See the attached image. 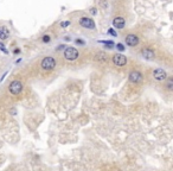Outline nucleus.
<instances>
[{
	"mask_svg": "<svg viewBox=\"0 0 173 171\" xmlns=\"http://www.w3.org/2000/svg\"><path fill=\"white\" fill-rule=\"evenodd\" d=\"M8 90H9V93L13 95L20 94V92L23 90V83L20 81H18V80H14V81H12L11 84H9Z\"/></svg>",
	"mask_w": 173,
	"mask_h": 171,
	"instance_id": "nucleus-1",
	"label": "nucleus"
},
{
	"mask_svg": "<svg viewBox=\"0 0 173 171\" xmlns=\"http://www.w3.org/2000/svg\"><path fill=\"white\" fill-rule=\"evenodd\" d=\"M90 12H91V14H96V12H97V11H96V8L93 7V8L90 10Z\"/></svg>",
	"mask_w": 173,
	"mask_h": 171,
	"instance_id": "nucleus-21",
	"label": "nucleus"
},
{
	"mask_svg": "<svg viewBox=\"0 0 173 171\" xmlns=\"http://www.w3.org/2000/svg\"><path fill=\"white\" fill-rule=\"evenodd\" d=\"M126 43L129 45V46H135L139 44V38L135 36V35H128L126 37Z\"/></svg>",
	"mask_w": 173,
	"mask_h": 171,
	"instance_id": "nucleus-9",
	"label": "nucleus"
},
{
	"mask_svg": "<svg viewBox=\"0 0 173 171\" xmlns=\"http://www.w3.org/2000/svg\"><path fill=\"white\" fill-rule=\"evenodd\" d=\"M0 50H1V51L3 52H5V54H8V51H7V50H6V48H5V45L1 43V42H0Z\"/></svg>",
	"mask_w": 173,
	"mask_h": 171,
	"instance_id": "nucleus-17",
	"label": "nucleus"
},
{
	"mask_svg": "<svg viewBox=\"0 0 173 171\" xmlns=\"http://www.w3.org/2000/svg\"><path fill=\"white\" fill-rule=\"evenodd\" d=\"M69 25H70V22H62V23H61V26H62V27L69 26Z\"/></svg>",
	"mask_w": 173,
	"mask_h": 171,
	"instance_id": "nucleus-19",
	"label": "nucleus"
},
{
	"mask_svg": "<svg viewBox=\"0 0 173 171\" xmlns=\"http://www.w3.org/2000/svg\"><path fill=\"white\" fill-rule=\"evenodd\" d=\"M141 55L143 58H146V59H153L155 57V54L154 51L151 49V48H145V49H142L141 50Z\"/></svg>",
	"mask_w": 173,
	"mask_h": 171,
	"instance_id": "nucleus-8",
	"label": "nucleus"
},
{
	"mask_svg": "<svg viewBox=\"0 0 173 171\" xmlns=\"http://www.w3.org/2000/svg\"><path fill=\"white\" fill-rule=\"evenodd\" d=\"M142 80V75L140 72H138V70H133V72L129 73V81L133 82V83H139L141 82Z\"/></svg>",
	"mask_w": 173,
	"mask_h": 171,
	"instance_id": "nucleus-7",
	"label": "nucleus"
},
{
	"mask_svg": "<svg viewBox=\"0 0 173 171\" xmlns=\"http://www.w3.org/2000/svg\"><path fill=\"white\" fill-rule=\"evenodd\" d=\"M78 56H80V54H78V51L75 48L69 46V48H66L64 50V57L68 59V61H75Z\"/></svg>",
	"mask_w": 173,
	"mask_h": 171,
	"instance_id": "nucleus-2",
	"label": "nucleus"
},
{
	"mask_svg": "<svg viewBox=\"0 0 173 171\" xmlns=\"http://www.w3.org/2000/svg\"><path fill=\"white\" fill-rule=\"evenodd\" d=\"M8 36H9V31H8L7 27H1V29H0V39H1V41L8 38Z\"/></svg>",
	"mask_w": 173,
	"mask_h": 171,
	"instance_id": "nucleus-11",
	"label": "nucleus"
},
{
	"mask_svg": "<svg viewBox=\"0 0 173 171\" xmlns=\"http://www.w3.org/2000/svg\"><path fill=\"white\" fill-rule=\"evenodd\" d=\"M19 51H20L19 49H16V50H14V54H19Z\"/></svg>",
	"mask_w": 173,
	"mask_h": 171,
	"instance_id": "nucleus-23",
	"label": "nucleus"
},
{
	"mask_svg": "<svg viewBox=\"0 0 173 171\" xmlns=\"http://www.w3.org/2000/svg\"><path fill=\"white\" fill-rule=\"evenodd\" d=\"M102 43L104 44V46L107 48V49H113V48L115 46L114 42H112V41H104V42H102Z\"/></svg>",
	"mask_w": 173,
	"mask_h": 171,
	"instance_id": "nucleus-13",
	"label": "nucleus"
},
{
	"mask_svg": "<svg viewBox=\"0 0 173 171\" xmlns=\"http://www.w3.org/2000/svg\"><path fill=\"white\" fill-rule=\"evenodd\" d=\"M42 41H43L44 43H49V42L51 41V37H50L49 35H45V36H43V38H42Z\"/></svg>",
	"mask_w": 173,
	"mask_h": 171,
	"instance_id": "nucleus-15",
	"label": "nucleus"
},
{
	"mask_svg": "<svg viewBox=\"0 0 173 171\" xmlns=\"http://www.w3.org/2000/svg\"><path fill=\"white\" fill-rule=\"evenodd\" d=\"M97 59H100V61H105V62H107V55H104L103 52H100V54H97Z\"/></svg>",
	"mask_w": 173,
	"mask_h": 171,
	"instance_id": "nucleus-14",
	"label": "nucleus"
},
{
	"mask_svg": "<svg viewBox=\"0 0 173 171\" xmlns=\"http://www.w3.org/2000/svg\"><path fill=\"white\" fill-rule=\"evenodd\" d=\"M108 33H109V35H112L113 37H116V36H118V33H116V31H114V30H113V29H110V30H109V31H108Z\"/></svg>",
	"mask_w": 173,
	"mask_h": 171,
	"instance_id": "nucleus-18",
	"label": "nucleus"
},
{
	"mask_svg": "<svg viewBox=\"0 0 173 171\" xmlns=\"http://www.w3.org/2000/svg\"><path fill=\"white\" fill-rule=\"evenodd\" d=\"M113 63L118 67H123L127 63V57L124 55H121V54H115L113 56Z\"/></svg>",
	"mask_w": 173,
	"mask_h": 171,
	"instance_id": "nucleus-4",
	"label": "nucleus"
},
{
	"mask_svg": "<svg viewBox=\"0 0 173 171\" xmlns=\"http://www.w3.org/2000/svg\"><path fill=\"white\" fill-rule=\"evenodd\" d=\"M115 46H116V49L119 50V51H124V49H126V48H124V45H123V44H121V43L116 44Z\"/></svg>",
	"mask_w": 173,
	"mask_h": 171,
	"instance_id": "nucleus-16",
	"label": "nucleus"
},
{
	"mask_svg": "<svg viewBox=\"0 0 173 171\" xmlns=\"http://www.w3.org/2000/svg\"><path fill=\"white\" fill-rule=\"evenodd\" d=\"M64 48H65V46H64V45H59V46H58V48H57V51H59V50H63V49H64Z\"/></svg>",
	"mask_w": 173,
	"mask_h": 171,
	"instance_id": "nucleus-22",
	"label": "nucleus"
},
{
	"mask_svg": "<svg viewBox=\"0 0 173 171\" xmlns=\"http://www.w3.org/2000/svg\"><path fill=\"white\" fill-rule=\"evenodd\" d=\"M55 67H56V61H55L53 57L47 56V57H44V58H43V61H42V68H43L44 70H52Z\"/></svg>",
	"mask_w": 173,
	"mask_h": 171,
	"instance_id": "nucleus-3",
	"label": "nucleus"
},
{
	"mask_svg": "<svg viewBox=\"0 0 173 171\" xmlns=\"http://www.w3.org/2000/svg\"><path fill=\"white\" fill-rule=\"evenodd\" d=\"M76 44H81V45H83L84 42L82 41V39H76Z\"/></svg>",
	"mask_w": 173,
	"mask_h": 171,
	"instance_id": "nucleus-20",
	"label": "nucleus"
},
{
	"mask_svg": "<svg viewBox=\"0 0 173 171\" xmlns=\"http://www.w3.org/2000/svg\"><path fill=\"white\" fill-rule=\"evenodd\" d=\"M153 77H154L157 81H165L167 78V73L165 70H162L161 68H158L153 72Z\"/></svg>",
	"mask_w": 173,
	"mask_h": 171,
	"instance_id": "nucleus-5",
	"label": "nucleus"
},
{
	"mask_svg": "<svg viewBox=\"0 0 173 171\" xmlns=\"http://www.w3.org/2000/svg\"><path fill=\"white\" fill-rule=\"evenodd\" d=\"M80 24H81V26H83V27H85V29H90V30L95 29V23H94V20H93L91 18H88V17H82V18L80 19Z\"/></svg>",
	"mask_w": 173,
	"mask_h": 171,
	"instance_id": "nucleus-6",
	"label": "nucleus"
},
{
	"mask_svg": "<svg viewBox=\"0 0 173 171\" xmlns=\"http://www.w3.org/2000/svg\"><path fill=\"white\" fill-rule=\"evenodd\" d=\"M113 25L115 29H122L124 26V19L122 17H116V18H114V20H113Z\"/></svg>",
	"mask_w": 173,
	"mask_h": 171,
	"instance_id": "nucleus-10",
	"label": "nucleus"
},
{
	"mask_svg": "<svg viewBox=\"0 0 173 171\" xmlns=\"http://www.w3.org/2000/svg\"><path fill=\"white\" fill-rule=\"evenodd\" d=\"M165 87H166L168 90H173V77H168V78H166Z\"/></svg>",
	"mask_w": 173,
	"mask_h": 171,
	"instance_id": "nucleus-12",
	"label": "nucleus"
}]
</instances>
